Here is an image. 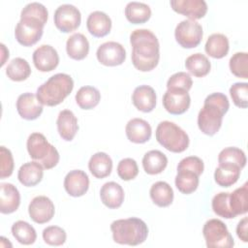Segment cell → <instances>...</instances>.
<instances>
[{
	"label": "cell",
	"mask_w": 248,
	"mask_h": 248,
	"mask_svg": "<svg viewBox=\"0 0 248 248\" xmlns=\"http://www.w3.org/2000/svg\"><path fill=\"white\" fill-rule=\"evenodd\" d=\"M133 46L131 58L136 69L141 72L153 70L160 59V45L155 34L148 29H136L130 35Z\"/></svg>",
	"instance_id": "1"
},
{
	"label": "cell",
	"mask_w": 248,
	"mask_h": 248,
	"mask_svg": "<svg viewBox=\"0 0 248 248\" xmlns=\"http://www.w3.org/2000/svg\"><path fill=\"white\" fill-rule=\"evenodd\" d=\"M229 108L230 103L225 94L216 92L208 95L198 114L200 130L207 136L215 135L221 128L223 116L229 110Z\"/></svg>",
	"instance_id": "2"
},
{
	"label": "cell",
	"mask_w": 248,
	"mask_h": 248,
	"mask_svg": "<svg viewBox=\"0 0 248 248\" xmlns=\"http://www.w3.org/2000/svg\"><path fill=\"white\" fill-rule=\"evenodd\" d=\"M73 88V78L67 74L58 73L38 87L36 96L43 105L54 107L62 103Z\"/></svg>",
	"instance_id": "3"
},
{
	"label": "cell",
	"mask_w": 248,
	"mask_h": 248,
	"mask_svg": "<svg viewBox=\"0 0 248 248\" xmlns=\"http://www.w3.org/2000/svg\"><path fill=\"white\" fill-rule=\"evenodd\" d=\"M110 231L114 242L131 246L143 243L148 235L147 225L136 217L113 221L110 224Z\"/></svg>",
	"instance_id": "4"
},
{
	"label": "cell",
	"mask_w": 248,
	"mask_h": 248,
	"mask_svg": "<svg viewBox=\"0 0 248 248\" xmlns=\"http://www.w3.org/2000/svg\"><path fill=\"white\" fill-rule=\"evenodd\" d=\"M29 156L40 163L44 169L54 168L60 159L57 149L50 144L46 137L41 133H32L26 142Z\"/></svg>",
	"instance_id": "5"
},
{
	"label": "cell",
	"mask_w": 248,
	"mask_h": 248,
	"mask_svg": "<svg viewBox=\"0 0 248 248\" xmlns=\"http://www.w3.org/2000/svg\"><path fill=\"white\" fill-rule=\"evenodd\" d=\"M155 136L157 141L170 152H183L189 145V137L186 132L170 121L160 122Z\"/></svg>",
	"instance_id": "6"
},
{
	"label": "cell",
	"mask_w": 248,
	"mask_h": 248,
	"mask_svg": "<svg viewBox=\"0 0 248 248\" xmlns=\"http://www.w3.org/2000/svg\"><path fill=\"white\" fill-rule=\"evenodd\" d=\"M202 234L208 248H232L233 238L227 226L219 219H210L202 228Z\"/></svg>",
	"instance_id": "7"
},
{
	"label": "cell",
	"mask_w": 248,
	"mask_h": 248,
	"mask_svg": "<svg viewBox=\"0 0 248 248\" xmlns=\"http://www.w3.org/2000/svg\"><path fill=\"white\" fill-rule=\"evenodd\" d=\"M45 24V22L35 17L20 16V20L15 29V37L23 46H31L41 39Z\"/></svg>",
	"instance_id": "8"
},
{
	"label": "cell",
	"mask_w": 248,
	"mask_h": 248,
	"mask_svg": "<svg viewBox=\"0 0 248 248\" xmlns=\"http://www.w3.org/2000/svg\"><path fill=\"white\" fill-rule=\"evenodd\" d=\"M202 27L196 20L185 19L180 21L174 30L176 42L184 48H193L200 45L202 39Z\"/></svg>",
	"instance_id": "9"
},
{
	"label": "cell",
	"mask_w": 248,
	"mask_h": 248,
	"mask_svg": "<svg viewBox=\"0 0 248 248\" xmlns=\"http://www.w3.org/2000/svg\"><path fill=\"white\" fill-rule=\"evenodd\" d=\"M54 24L63 33L73 32L80 25L81 15L79 10L71 4L60 5L54 12Z\"/></svg>",
	"instance_id": "10"
},
{
	"label": "cell",
	"mask_w": 248,
	"mask_h": 248,
	"mask_svg": "<svg viewBox=\"0 0 248 248\" xmlns=\"http://www.w3.org/2000/svg\"><path fill=\"white\" fill-rule=\"evenodd\" d=\"M96 56L98 61L105 66H118L124 62L126 51L121 44L110 41L102 44L98 47Z\"/></svg>",
	"instance_id": "11"
},
{
	"label": "cell",
	"mask_w": 248,
	"mask_h": 248,
	"mask_svg": "<svg viewBox=\"0 0 248 248\" xmlns=\"http://www.w3.org/2000/svg\"><path fill=\"white\" fill-rule=\"evenodd\" d=\"M190 104L189 93L182 89H168L163 96V106L170 114L184 113L189 108Z\"/></svg>",
	"instance_id": "12"
},
{
	"label": "cell",
	"mask_w": 248,
	"mask_h": 248,
	"mask_svg": "<svg viewBox=\"0 0 248 248\" xmlns=\"http://www.w3.org/2000/svg\"><path fill=\"white\" fill-rule=\"evenodd\" d=\"M55 207L51 200L46 196H37L29 203L28 213L30 218L38 223L49 222L54 216Z\"/></svg>",
	"instance_id": "13"
},
{
	"label": "cell",
	"mask_w": 248,
	"mask_h": 248,
	"mask_svg": "<svg viewBox=\"0 0 248 248\" xmlns=\"http://www.w3.org/2000/svg\"><path fill=\"white\" fill-rule=\"evenodd\" d=\"M16 110L26 120L37 119L43 112V104L33 93L20 94L16 100Z\"/></svg>",
	"instance_id": "14"
},
{
	"label": "cell",
	"mask_w": 248,
	"mask_h": 248,
	"mask_svg": "<svg viewBox=\"0 0 248 248\" xmlns=\"http://www.w3.org/2000/svg\"><path fill=\"white\" fill-rule=\"evenodd\" d=\"M170 4L174 12L192 20L203 17L207 12V4L204 0H171Z\"/></svg>",
	"instance_id": "15"
},
{
	"label": "cell",
	"mask_w": 248,
	"mask_h": 248,
	"mask_svg": "<svg viewBox=\"0 0 248 248\" xmlns=\"http://www.w3.org/2000/svg\"><path fill=\"white\" fill-rule=\"evenodd\" d=\"M33 63L41 72H50L59 63V55L56 49L49 45H42L33 52Z\"/></svg>",
	"instance_id": "16"
},
{
	"label": "cell",
	"mask_w": 248,
	"mask_h": 248,
	"mask_svg": "<svg viewBox=\"0 0 248 248\" xmlns=\"http://www.w3.org/2000/svg\"><path fill=\"white\" fill-rule=\"evenodd\" d=\"M64 188L72 197L83 196L89 188L88 175L81 170L69 171L64 178Z\"/></svg>",
	"instance_id": "17"
},
{
	"label": "cell",
	"mask_w": 248,
	"mask_h": 248,
	"mask_svg": "<svg viewBox=\"0 0 248 248\" xmlns=\"http://www.w3.org/2000/svg\"><path fill=\"white\" fill-rule=\"evenodd\" d=\"M128 140L135 143H144L151 138V126L141 118H133L128 121L125 128Z\"/></svg>",
	"instance_id": "18"
},
{
	"label": "cell",
	"mask_w": 248,
	"mask_h": 248,
	"mask_svg": "<svg viewBox=\"0 0 248 248\" xmlns=\"http://www.w3.org/2000/svg\"><path fill=\"white\" fill-rule=\"evenodd\" d=\"M132 102L139 110L150 112L156 106L155 90L149 85H140L132 94Z\"/></svg>",
	"instance_id": "19"
},
{
	"label": "cell",
	"mask_w": 248,
	"mask_h": 248,
	"mask_svg": "<svg viewBox=\"0 0 248 248\" xmlns=\"http://www.w3.org/2000/svg\"><path fill=\"white\" fill-rule=\"evenodd\" d=\"M0 211L3 214L15 212L20 203V195L17 188L12 183L0 184Z\"/></svg>",
	"instance_id": "20"
},
{
	"label": "cell",
	"mask_w": 248,
	"mask_h": 248,
	"mask_svg": "<svg viewBox=\"0 0 248 248\" xmlns=\"http://www.w3.org/2000/svg\"><path fill=\"white\" fill-rule=\"evenodd\" d=\"M86 26L92 36L102 38L109 33L111 29V19L106 13L94 11L88 16Z\"/></svg>",
	"instance_id": "21"
},
{
	"label": "cell",
	"mask_w": 248,
	"mask_h": 248,
	"mask_svg": "<svg viewBox=\"0 0 248 248\" xmlns=\"http://www.w3.org/2000/svg\"><path fill=\"white\" fill-rule=\"evenodd\" d=\"M100 197L107 207L111 209L118 208L124 202V190L118 183L109 181L102 186Z\"/></svg>",
	"instance_id": "22"
},
{
	"label": "cell",
	"mask_w": 248,
	"mask_h": 248,
	"mask_svg": "<svg viewBox=\"0 0 248 248\" xmlns=\"http://www.w3.org/2000/svg\"><path fill=\"white\" fill-rule=\"evenodd\" d=\"M56 124L60 137L67 141H71L78 130V119L70 109H64L59 112Z\"/></svg>",
	"instance_id": "23"
},
{
	"label": "cell",
	"mask_w": 248,
	"mask_h": 248,
	"mask_svg": "<svg viewBox=\"0 0 248 248\" xmlns=\"http://www.w3.org/2000/svg\"><path fill=\"white\" fill-rule=\"evenodd\" d=\"M44 175V167L37 161L27 162L23 164L17 172L19 182L26 186L32 187L40 183Z\"/></svg>",
	"instance_id": "24"
},
{
	"label": "cell",
	"mask_w": 248,
	"mask_h": 248,
	"mask_svg": "<svg viewBox=\"0 0 248 248\" xmlns=\"http://www.w3.org/2000/svg\"><path fill=\"white\" fill-rule=\"evenodd\" d=\"M66 51L72 59H84L89 52V42L87 38L81 33L71 35L66 42Z\"/></svg>",
	"instance_id": "25"
},
{
	"label": "cell",
	"mask_w": 248,
	"mask_h": 248,
	"mask_svg": "<svg viewBox=\"0 0 248 248\" xmlns=\"http://www.w3.org/2000/svg\"><path fill=\"white\" fill-rule=\"evenodd\" d=\"M240 168L230 163L219 164L214 172L215 182L221 187H230L239 178Z\"/></svg>",
	"instance_id": "26"
},
{
	"label": "cell",
	"mask_w": 248,
	"mask_h": 248,
	"mask_svg": "<svg viewBox=\"0 0 248 248\" xmlns=\"http://www.w3.org/2000/svg\"><path fill=\"white\" fill-rule=\"evenodd\" d=\"M88 169L96 178H105L111 172V158L105 152H97L91 156L88 162Z\"/></svg>",
	"instance_id": "27"
},
{
	"label": "cell",
	"mask_w": 248,
	"mask_h": 248,
	"mask_svg": "<svg viewBox=\"0 0 248 248\" xmlns=\"http://www.w3.org/2000/svg\"><path fill=\"white\" fill-rule=\"evenodd\" d=\"M230 45L228 38L221 33H214L210 35L205 43V52L213 58H223L229 52Z\"/></svg>",
	"instance_id": "28"
},
{
	"label": "cell",
	"mask_w": 248,
	"mask_h": 248,
	"mask_svg": "<svg viewBox=\"0 0 248 248\" xmlns=\"http://www.w3.org/2000/svg\"><path fill=\"white\" fill-rule=\"evenodd\" d=\"M152 202L160 206L167 207L171 204L173 201V190L170 185L165 181L155 182L149 191Z\"/></svg>",
	"instance_id": "29"
},
{
	"label": "cell",
	"mask_w": 248,
	"mask_h": 248,
	"mask_svg": "<svg viewBox=\"0 0 248 248\" xmlns=\"http://www.w3.org/2000/svg\"><path fill=\"white\" fill-rule=\"evenodd\" d=\"M168 165L167 156L159 150H150L142 158V167L148 174L161 173Z\"/></svg>",
	"instance_id": "30"
},
{
	"label": "cell",
	"mask_w": 248,
	"mask_h": 248,
	"mask_svg": "<svg viewBox=\"0 0 248 248\" xmlns=\"http://www.w3.org/2000/svg\"><path fill=\"white\" fill-rule=\"evenodd\" d=\"M125 16L133 24L144 23L151 16V9L145 3L132 1L125 7Z\"/></svg>",
	"instance_id": "31"
},
{
	"label": "cell",
	"mask_w": 248,
	"mask_h": 248,
	"mask_svg": "<svg viewBox=\"0 0 248 248\" xmlns=\"http://www.w3.org/2000/svg\"><path fill=\"white\" fill-rule=\"evenodd\" d=\"M101 100L100 91L90 85L82 86L76 94V102L82 109H91L95 108Z\"/></svg>",
	"instance_id": "32"
},
{
	"label": "cell",
	"mask_w": 248,
	"mask_h": 248,
	"mask_svg": "<svg viewBox=\"0 0 248 248\" xmlns=\"http://www.w3.org/2000/svg\"><path fill=\"white\" fill-rule=\"evenodd\" d=\"M174 182L179 192L189 195L197 190L199 186V175L189 170H177Z\"/></svg>",
	"instance_id": "33"
},
{
	"label": "cell",
	"mask_w": 248,
	"mask_h": 248,
	"mask_svg": "<svg viewBox=\"0 0 248 248\" xmlns=\"http://www.w3.org/2000/svg\"><path fill=\"white\" fill-rule=\"evenodd\" d=\"M248 184L244 183L243 186L235 189L233 192L230 193L229 203L232 212L235 215L245 214L248 211Z\"/></svg>",
	"instance_id": "34"
},
{
	"label": "cell",
	"mask_w": 248,
	"mask_h": 248,
	"mask_svg": "<svg viewBox=\"0 0 248 248\" xmlns=\"http://www.w3.org/2000/svg\"><path fill=\"white\" fill-rule=\"evenodd\" d=\"M185 67L193 76L202 78L209 73L211 65L208 58L204 54L197 52L187 57Z\"/></svg>",
	"instance_id": "35"
},
{
	"label": "cell",
	"mask_w": 248,
	"mask_h": 248,
	"mask_svg": "<svg viewBox=\"0 0 248 248\" xmlns=\"http://www.w3.org/2000/svg\"><path fill=\"white\" fill-rule=\"evenodd\" d=\"M31 74V68L29 63L21 58H14L7 66L6 75L8 78L14 81H22L25 80Z\"/></svg>",
	"instance_id": "36"
},
{
	"label": "cell",
	"mask_w": 248,
	"mask_h": 248,
	"mask_svg": "<svg viewBox=\"0 0 248 248\" xmlns=\"http://www.w3.org/2000/svg\"><path fill=\"white\" fill-rule=\"evenodd\" d=\"M12 233L14 237L23 245L33 244L37 238L35 229L27 222L19 220L13 224Z\"/></svg>",
	"instance_id": "37"
},
{
	"label": "cell",
	"mask_w": 248,
	"mask_h": 248,
	"mask_svg": "<svg viewBox=\"0 0 248 248\" xmlns=\"http://www.w3.org/2000/svg\"><path fill=\"white\" fill-rule=\"evenodd\" d=\"M218 162L219 164H233L242 169L246 165V156L245 153L237 147H226L219 153Z\"/></svg>",
	"instance_id": "38"
},
{
	"label": "cell",
	"mask_w": 248,
	"mask_h": 248,
	"mask_svg": "<svg viewBox=\"0 0 248 248\" xmlns=\"http://www.w3.org/2000/svg\"><path fill=\"white\" fill-rule=\"evenodd\" d=\"M229 197L230 193L228 192H221L219 194H216L212 199L211 205L214 213L218 216L226 219H232L235 217V215L232 212L230 208Z\"/></svg>",
	"instance_id": "39"
},
{
	"label": "cell",
	"mask_w": 248,
	"mask_h": 248,
	"mask_svg": "<svg viewBox=\"0 0 248 248\" xmlns=\"http://www.w3.org/2000/svg\"><path fill=\"white\" fill-rule=\"evenodd\" d=\"M230 70L237 78H248V54L236 52L230 59Z\"/></svg>",
	"instance_id": "40"
},
{
	"label": "cell",
	"mask_w": 248,
	"mask_h": 248,
	"mask_svg": "<svg viewBox=\"0 0 248 248\" xmlns=\"http://www.w3.org/2000/svg\"><path fill=\"white\" fill-rule=\"evenodd\" d=\"M230 94L233 104L241 108L248 107V83L235 82L230 88Z\"/></svg>",
	"instance_id": "41"
},
{
	"label": "cell",
	"mask_w": 248,
	"mask_h": 248,
	"mask_svg": "<svg viewBox=\"0 0 248 248\" xmlns=\"http://www.w3.org/2000/svg\"><path fill=\"white\" fill-rule=\"evenodd\" d=\"M43 238L45 242L51 246L63 245L66 241V232L58 226H49L43 231Z\"/></svg>",
	"instance_id": "42"
},
{
	"label": "cell",
	"mask_w": 248,
	"mask_h": 248,
	"mask_svg": "<svg viewBox=\"0 0 248 248\" xmlns=\"http://www.w3.org/2000/svg\"><path fill=\"white\" fill-rule=\"evenodd\" d=\"M139 173V168L137 162L132 158H124L122 159L117 166V174L118 176L125 180L134 179Z\"/></svg>",
	"instance_id": "43"
},
{
	"label": "cell",
	"mask_w": 248,
	"mask_h": 248,
	"mask_svg": "<svg viewBox=\"0 0 248 248\" xmlns=\"http://www.w3.org/2000/svg\"><path fill=\"white\" fill-rule=\"evenodd\" d=\"M193 80L191 76L185 72H178L170 76L167 81L168 89H182L189 91L192 87Z\"/></svg>",
	"instance_id": "44"
},
{
	"label": "cell",
	"mask_w": 248,
	"mask_h": 248,
	"mask_svg": "<svg viewBox=\"0 0 248 248\" xmlns=\"http://www.w3.org/2000/svg\"><path fill=\"white\" fill-rule=\"evenodd\" d=\"M20 16H32L46 23L48 13L46 8L43 4L39 2H31L24 6V8L21 10Z\"/></svg>",
	"instance_id": "45"
},
{
	"label": "cell",
	"mask_w": 248,
	"mask_h": 248,
	"mask_svg": "<svg viewBox=\"0 0 248 248\" xmlns=\"http://www.w3.org/2000/svg\"><path fill=\"white\" fill-rule=\"evenodd\" d=\"M0 162H1L0 177L1 178L9 177L14 170V166H15L14 158H13L12 152L3 145L0 147Z\"/></svg>",
	"instance_id": "46"
},
{
	"label": "cell",
	"mask_w": 248,
	"mask_h": 248,
	"mask_svg": "<svg viewBox=\"0 0 248 248\" xmlns=\"http://www.w3.org/2000/svg\"><path fill=\"white\" fill-rule=\"evenodd\" d=\"M204 169L203 162L197 156H188L183 158L177 166V170H189L196 172L199 176L202 173Z\"/></svg>",
	"instance_id": "47"
},
{
	"label": "cell",
	"mask_w": 248,
	"mask_h": 248,
	"mask_svg": "<svg viewBox=\"0 0 248 248\" xmlns=\"http://www.w3.org/2000/svg\"><path fill=\"white\" fill-rule=\"evenodd\" d=\"M248 218L244 217L241 219L236 227V234L243 242L248 241Z\"/></svg>",
	"instance_id": "48"
},
{
	"label": "cell",
	"mask_w": 248,
	"mask_h": 248,
	"mask_svg": "<svg viewBox=\"0 0 248 248\" xmlns=\"http://www.w3.org/2000/svg\"><path fill=\"white\" fill-rule=\"evenodd\" d=\"M1 51H2V61H1V66L5 64L6 57H9V50L6 48L4 44H1Z\"/></svg>",
	"instance_id": "49"
}]
</instances>
